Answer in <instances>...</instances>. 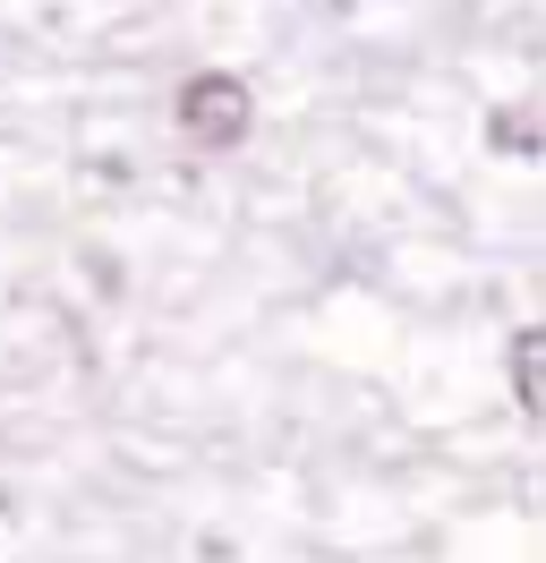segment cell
I'll return each mask as SVG.
<instances>
[{"label": "cell", "instance_id": "obj_1", "mask_svg": "<svg viewBox=\"0 0 546 563\" xmlns=\"http://www.w3.org/2000/svg\"><path fill=\"white\" fill-rule=\"evenodd\" d=\"M248 120H256V103H248V86L231 69H205L179 86V137L188 145H239Z\"/></svg>", "mask_w": 546, "mask_h": 563}, {"label": "cell", "instance_id": "obj_2", "mask_svg": "<svg viewBox=\"0 0 546 563\" xmlns=\"http://www.w3.org/2000/svg\"><path fill=\"white\" fill-rule=\"evenodd\" d=\"M512 401L538 419V333H512Z\"/></svg>", "mask_w": 546, "mask_h": 563}]
</instances>
